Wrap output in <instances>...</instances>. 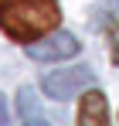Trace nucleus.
Here are the masks:
<instances>
[{
	"label": "nucleus",
	"mask_w": 119,
	"mask_h": 126,
	"mask_svg": "<svg viewBox=\"0 0 119 126\" xmlns=\"http://www.w3.org/2000/svg\"><path fill=\"white\" fill-rule=\"evenodd\" d=\"M58 3L55 0H0V31L14 41H41L58 27Z\"/></svg>",
	"instance_id": "1"
},
{
	"label": "nucleus",
	"mask_w": 119,
	"mask_h": 126,
	"mask_svg": "<svg viewBox=\"0 0 119 126\" xmlns=\"http://www.w3.org/2000/svg\"><path fill=\"white\" fill-rule=\"evenodd\" d=\"M95 85V72L89 65H75V68H58L51 75H44V92L51 99H72L78 92H89Z\"/></svg>",
	"instance_id": "2"
},
{
	"label": "nucleus",
	"mask_w": 119,
	"mask_h": 126,
	"mask_svg": "<svg viewBox=\"0 0 119 126\" xmlns=\"http://www.w3.org/2000/svg\"><path fill=\"white\" fill-rule=\"evenodd\" d=\"M78 38L75 34H68V31H58V34H48V38H41V41L27 44V55L34 58V62H65V58H72V55H78Z\"/></svg>",
	"instance_id": "3"
},
{
	"label": "nucleus",
	"mask_w": 119,
	"mask_h": 126,
	"mask_svg": "<svg viewBox=\"0 0 119 126\" xmlns=\"http://www.w3.org/2000/svg\"><path fill=\"white\" fill-rule=\"evenodd\" d=\"M78 126H109V102L99 89H89L78 106Z\"/></svg>",
	"instance_id": "4"
},
{
	"label": "nucleus",
	"mask_w": 119,
	"mask_h": 126,
	"mask_svg": "<svg viewBox=\"0 0 119 126\" xmlns=\"http://www.w3.org/2000/svg\"><path fill=\"white\" fill-rule=\"evenodd\" d=\"M17 116L24 126H51L48 119H44V112L38 109V95H34V89H20L17 92Z\"/></svg>",
	"instance_id": "5"
},
{
	"label": "nucleus",
	"mask_w": 119,
	"mask_h": 126,
	"mask_svg": "<svg viewBox=\"0 0 119 126\" xmlns=\"http://www.w3.org/2000/svg\"><path fill=\"white\" fill-rule=\"evenodd\" d=\"M112 62L119 65V21H116V27H112Z\"/></svg>",
	"instance_id": "6"
},
{
	"label": "nucleus",
	"mask_w": 119,
	"mask_h": 126,
	"mask_svg": "<svg viewBox=\"0 0 119 126\" xmlns=\"http://www.w3.org/2000/svg\"><path fill=\"white\" fill-rule=\"evenodd\" d=\"M0 126H10V119H7V106H3V95H0Z\"/></svg>",
	"instance_id": "7"
}]
</instances>
